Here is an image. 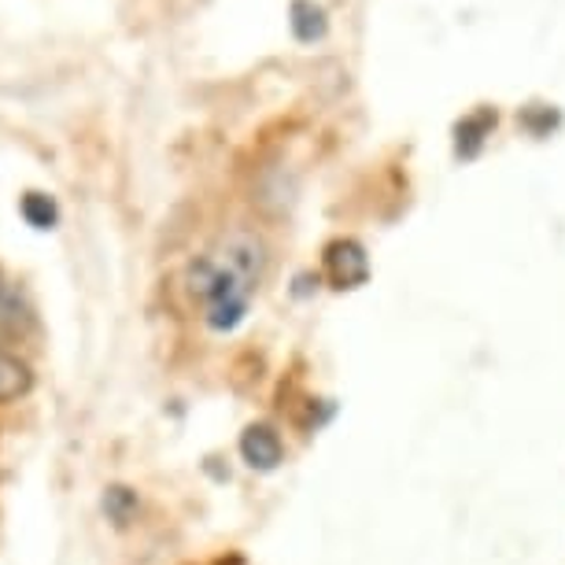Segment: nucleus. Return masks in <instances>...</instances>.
<instances>
[{
  "mask_svg": "<svg viewBox=\"0 0 565 565\" xmlns=\"http://www.w3.org/2000/svg\"><path fill=\"white\" fill-rule=\"evenodd\" d=\"M100 507H104V514H108V521H115L119 529H126V525H130V521L137 518V510H141V499H137L134 488L111 484V488H104Z\"/></svg>",
  "mask_w": 565,
  "mask_h": 565,
  "instance_id": "1a4fd4ad",
  "label": "nucleus"
},
{
  "mask_svg": "<svg viewBox=\"0 0 565 565\" xmlns=\"http://www.w3.org/2000/svg\"><path fill=\"white\" fill-rule=\"evenodd\" d=\"M30 326H34V311H30V303L23 300V292L4 285V289H0V344L23 337Z\"/></svg>",
  "mask_w": 565,
  "mask_h": 565,
  "instance_id": "39448f33",
  "label": "nucleus"
},
{
  "mask_svg": "<svg viewBox=\"0 0 565 565\" xmlns=\"http://www.w3.org/2000/svg\"><path fill=\"white\" fill-rule=\"evenodd\" d=\"M30 388H34V370H30V362L19 359L15 351L0 348V407L23 399Z\"/></svg>",
  "mask_w": 565,
  "mask_h": 565,
  "instance_id": "20e7f679",
  "label": "nucleus"
},
{
  "mask_svg": "<svg viewBox=\"0 0 565 565\" xmlns=\"http://www.w3.org/2000/svg\"><path fill=\"white\" fill-rule=\"evenodd\" d=\"M0 289H4V277H0Z\"/></svg>",
  "mask_w": 565,
  "mask_h": 565,
  "instance_id": "9d476101",
  "label": "nucleus"
},
{
  "mask_svg": "<svg viewBox=\"0 0 565 565\" xmlns=\"http://www.w3.org/2000/svg\"><path fill=\"white\" fill-rule=\"evenodd\" d=\"M266 270V248L255 233H230L211 255L189 266V292L204 303V322L215 333H233L252 307Z\"/></svg>",
  "mask_w": 565,
  "mask_h": 565,
  "instance_id": "f257e3e1",
  "label": "nucleus"
},
{
  "mask_svg": "<svg viewBox=\"0 0 565 565\" xmlns=\"http://www.w3.org/2000/svg\"><path fill=\"white\" fill-rule=\"evenodd\" d=\"M19 215H23L26 226L38 233H49L60 226V204L49 193H34V189L19 196Z\"/></svg>",
  "mask_w": 565,
  "mask_h": 565,
  "instance_id": "0eeeda50",
  "label": "nucleus"
},
{
  "mask_svg": "<svg viewBox=\"0 0 565 565\" xmlns=\"http://www.w3.org/2000/svg\"><path fill=\"white\" fill-rule=\"evenodd\" d=\"M289 26H292V38L300 41V45H315V41L326 38L329 30V19H326V8L315 4V0H292L289 8Z\"/></svg>",
  "mask_w": 565,
  "mask_h": 565,
  "instance_id": "423d86ee",
  "label": "nucleus"
},
{
  "mask_svg": "<svg viewBox=\"0 0 565 565\" xmlns=\"http://www.w3.org/2000/svg\"><path fill=\"white\" fill-rule=\"evenodd\" d=\"M326 277L333 289H359L370 277V259L366 248L359 241H333L326 248Z\"/></svg>",
  "mask_w": 565,
  "mask_h": 565,
  "instance_id": "f03ea898",
  "label": "nucleus"
},
{
  "mask_svg": "<svg viewBox=\"0 0 565 565\" xmlns=\"http://www.w3.org/2000/svg\"><path fill=\"white\" fill-rule=\"evenodd\" d=\"M241 458L255 473H274V469L285 462V444L274 425H263V422L248 425V429L241 433Z\"/></svg>",
  "mask_w": 565,
  "mask_h": 565,
  "instance_id": "7ed1b4c3",
  "label": "nucleus"
},
{
  "mask_svg": "<svg viewBox=\"0 0 565 565\" xmlns=\"http://www.w3.org/2000/svg\"><path fill=\"white\" fill-rule=\"evenodd\" d=\"M492 126H495V111H477V115H469V119H462L455 130L458 134L455 152L462 159H473L484 148V137L492 134Z\"/></svg>",
  "mask_w": 565,
  "mask_h": 565,
  "instance_id": "6e6552de",
  "label": "nucleus"
}]
</instances>
